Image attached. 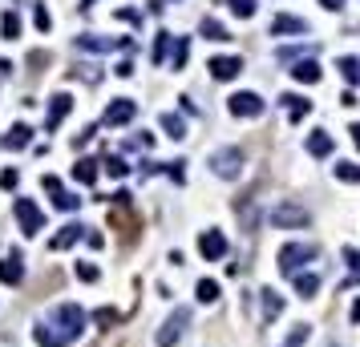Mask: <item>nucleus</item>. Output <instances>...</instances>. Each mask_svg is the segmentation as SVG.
<instances>
[{"mask_svg": "<svg viewBox=\"0 0 360 347\" xmlns=\"http://www.w3.org/2000/svg\"><path fill=\"white\" fill-rule=\"evenodd\" d=\"M53 323H61L57 331H61L69 344H77V339H81V331H85V311H81L77 303H61V307L53 311Z\"/></svg>", "mask_w": 360, "mask_h": 347, "instance_id": "nucleus-1", "label": "nucleus"}, {"mask_svg": "<svg viewBox=\"0 0 360 347\" xmlns=\"http://www.w3.org/2000/svg\"><path fill=\"white\" fill-rule=\"evenodd\" d=\"M312 258H316L312 242H288V247L280 251V271H284V275H295V271H300L304 263H312Z\"/></svg>", "mask_w": 360, "mask_h": 347, "instance_id": "nucleus-2", "label": "nucleus"}, {"mask_svg": "<svg viewBox=\"0 0 360 347\" xmlns=\"http://www.w3.org/2000/svg\"><path fill=\"white\" fill-rule=\"evenodd\" d=\"M187 323H191V307H174V315H170L166 323H162V331H158V347H174L182 339Z\"/></svg>", "mask_w": 360, "mask_h": 347, "instance_id": "nucleus-3", "label": "nucleus"}, {"mask_svg": "<svg viewBox=\"0 0 360 347\" xmlns=\"http://www.w3.org/2000/svg\"><path fill=\"white\" fill-rule=\"evenodd\" d=\"M17 222H21V231L33 238L37 231H45V210L37 206V202H28V198H17Z\"/></svg>", "mask_w": 360, "mask_h": 347, "instance_id": "nucleus-4", "label": "nucleus"}, {"mask_svg": "<svg viewBox=\"0 0 360 347\" xmlns=\"http://www.w3.org/2000/svg\"><path fill=\"white\" fill-rule=\"evenodd\" d=\"M211 166H215L218 178H239L243 174V154L239 150H218L215 158H211Z\"/></svg>", "mask_w": 360, "mask_h": 347, "instance_id": "nucleus-5", "label": "nucleus"}, {"mask_svg": "<svg viewBox=\"0 0 360 347\" xmlns=\"http://www.w3.org/2000/svg\"><path fill=\"white\" fill-rule=\"evenodd\" d=\"M227 109L235 117H259L264 114V97H259V93H235V97L227 101Z\"/></svg>", "mask_w": 360, "mask_h": 347, "instance_id": "nucleus-6", "label": "nucleus"}, {"mask_svg": "<svg viewBox=\"0 0 360 347\" xmlns=\"http://www.w3.org/2000/svg\"><path fill=\"white\" fill-rule=\"evenodd\" d=\"M271 222L275 226H308V210L291 206V202H280V206L271 210Z\"/></svg>", "mask_w": 360, "mask_h": 347, "instance_id": "nucleus-7", "label": "nucleus"}, {"mask_svg": "<svg viewBox=\"0 0 360 347\" xmlns=\"http://www.w3.org/2000/svg\"><path fill=\"white\" fill-rule=\"evenodd\" d=\"M198 255L207 258V263H215V258L227 255V238H223V231H203V238H198Z\"/></svg>", "mask_w": 360, "mask_h": 347, "instance_id": "nucleus-8", "label": "nucleus"}, {"mask_svg": "<svg viewBox=\"0 0 360 347\" xmlns=\"http://www.w3.org/2000/svg\"><path fill=\"white\" fill-rule=\"evenodd\" d=\"M138 114V105L130 101V97H114V105L105 109V117H101V125H126L130 117Z\"/></svg>", "mask_w": 360, "mask_h": 347, "instance_id": "nucleus-9", "label": "nucleus"}, {"mask_svg": "<svg viewBox=\"0 0 360 347\" xmlns=\"http://www.w3.org/2000/svg\"><path fill=\"white\" fill-rule=\"evenodd\" d=\"M207 69H211V77H218V81H231V77H239L243 73V61L239 57H215Z\"/></svg>", "mask_w": 360, "mask_h": 347, "instance_id": "nucleus-10", "label": "nucleus"}, {"mask_svg": "<svg viewBox=\"0 0 360 347\" xmlns=\"http://www.w3.org/2000/svg\"><path fill=\"white\" fill-rule=\"evenodd\" d=\"M33 339H37L41 347H69V339H65L53 323H37V327H33Z\"/></svg>", "mask_w": 360, "mask_h": 347, "instance_id": "nucleus-11", "label": "nucleus"}, {"mask_svg": "<svg viewBox=\"0 0 360 347\" xmlns=\"http://www.w3.org/2000/svg\"><path fill=\"white\" fill-rule=\"evenodd\" d=\"M332 145H336V141H332V134H328V130H316V134H308V154H312V158H328V154H332Z\"/></svg>", "mask_w": 360, "mask_h": 347, "instance_id": "nucleus-12", "label": "nucleus"}, {"mask_svg": "<svg viewBox=\"0 0 360 347\" xmlns=\"http://www.w3.org/2000/svg\"><path fill=\"white\" fill-rule=\"evenodd\" d=\"M24 278V267H21V258L17 255H8L4 263H0V283H8V287H17Z\"/></svg>", "mask_w": 360, "mask_h": 347, "instance_id": "nucleus-13", "label": "nucleus"}, {"mask_svg": "<svg viewBox=\"0 0 360 347\" xmlns=\"http://www.w3.org/2000/svg\"><path fill=\"white\" fill-rule=\"evenodd\" d=\"M284 105H288V121H304V117L312 114V101L308 97H295V93L284 97Z\"/></svg>", "mask_w": 360, "mask_h": 347, "instance_id": "nucleus-14", "label": "nucleus"}, {"mask_svg": "<svg viewBox=\"0 0 360 347\" xmlns=\"http://www.w3.org/2000/svg\"><path fill=\"white\" fill-rule=\"evenodd\" d=\"M28 138H33L28 125H12V130L0 138V150H21V145H28Z\"/></svg>", "mask_w": 360, "mask_h": 347, "instance_id": "nucleus-15", "label": "nucleus"}, {"mask_svg": "<svg viewBox=\"0 0 360 347\" xmlns=\"http://www.w3.org/2000/svg\"><path fill=\"white\" fill-rule=\"evenodd\" d=\"M77 238H85V226H77V222H69V226H65V231L57 234V238H53L49 247H53V251H69V247L77 242Z\"/></svg>", "mask_w": 360, "mask_h": 347, "instance_id": "nucleus-16", "label": "nucleus"}, {"mask_svg": "<svg viewBox=\"0 0 360 347\" xmlns=\"http://www.w3.org/2000/svg\"><path fill=\"white\" fill-rule=\"evenodd\" d=\"M284 33H308V21H300V17H275L271 21V37H284Z\"/></svg>", "mask_w": 360, "mask_h": 347, "instance_id": "nucleus-17", "label": "nucleus"}, {"mask_svg": "<svg viewBox=\"0 0 360 347\" xmlns=\"http://www.w3.org/2000/svg\"><path fill=\"white\" fill-rule=\"evenodd\" d=\"M295 291H300V299H312L316 291H320V275H312V271H308V275H304V271H295Z\"/></svg>", "mask_w": 360, "mask_h": 347, "instance_id": "nucleus-18", "label": "nucleus"}, {"mask_svg": "<svg viewBox=\"0 0 360 347\" xmlns=\"http://www.w3.org/2000/svg\"><path fill=\"white\" fill-rule=\"evenodd\" d=\"M69 109H73V101L65 97V93H57V97H53V105H49V130H57V125H61V117L69 114Z\"/></svg>", "mask_w": 360, "mask_h": 347, "instance_id": "nucleus-19", "label": "nucleus"}, {"mask_svg": "<svg viewBox=\"0 0 360 347\" xmlns=\"http://www.w3.org/2000/svg\"><path fill=\"white\" fill-rule=\"evenodd\" d=\"M291 77H295L300 85H316V81H320V65H316V61H295Z\"/></svg>", "mask_w": 360, "mask_h": 347, "instance_id": "nucleus-20", "label": "nucleus"}, {"mask_svg": "<svg viewBox=\"0 0 360 347\" xmlns=\"http://www.w3.org/2000/svg\"><path fill=\"white\" fill-rule=\"evenodd\" d=\"M73 178L77 182H97V162L94 158H81V162L73 166Z\"/></svg>", "mask_w": 360, "mask_h": 347, "instance_id": "nucleus-21", "label": "nucleus"}, {"mask_svg": "<svg viewBox=\"0 0 360 347\" xmlns=\"http://www.w3.org/2000/svg\"><path fill=\"white\" fill-rule=\"evenodd\" d=\"M162 130H166L174 141L187 138V125H182V117H178V114H162Z\"/></svg>", "mask_w": 360, "mask_h": 347, "instance_id": "nucleus-22", "label": "nucleus"}, {"mask_svg": "<svg viewBox=\"0 0 360 347\" xmlns=\"http://www.w3.org/2000/svg\"><path fill=\"white\" fill-rule=\"evenodd\" d=\"M340 73H344L348 85H360V61L357 57H340Z\"/></svg>", "mask_w": 360, "mask_h": 347, "instance_id": "nucleus-23", "label": "nucleus"}, {"mask_svg": "<svg viewBox=\"0 0 360 347\" xmlns=\"http://www.w3.org/2000/svg\"><path fill=\"white\" fill-rule=\"evenodd\" d=\"M194 291H198V303H215L218 299V283H215V278H198Z\"/></svg>", "mask_w": 360, "mask_h": 347, "instance_id": "nucleus-24", "label": "nucleus"}, {"mask_svg": "<svg viewBox=\"0 0 360 347\" xmlns=\"http://www.w3.org/2000/svg\"><path fill=\"white\" fill-rule=\"evenodd\" d=\"M203 37H207V41H231V33H227L218 21H211V17L203 21Z\"/></svg>", "mask_w": 360, "mask_h": 347, "instance_id": "nucleus-25", "label": "nucleus"}, {"mask_svg": "<svg viewBox=\"0 0 360 347\" xmlns=\"http://www.w3.org/2000/svg\"><path fill=\"white\" fill-rule=\"evenodd\" d=\"M53 206H57V210H77V206H81V198L69 194V190H53Z\"/></svg>", "mask_w": 360, "mask_h": 347, "instance_id": "nucleus-26", "label": "nucleus"}, {"mask_svg": "<svg viewBox=\"0 0 360 347\" xmlns=\"http://www.w3.org/2000/svg\"><path fill=\"white\" fill-rule=\"evenodd\" d=\"M280 311H284V299H280V295L267 287V291H264V315H267V319H275Z\"/></svg>", "mask_w": 360, "mask_h": 347, "instance_id": "nucleus-27", "label": "nucleus"}, {"mask_svg": "<svg viewBox=\"0 0 360 347\" xmlns=\"http://www.w3.org/2000/svg\"><path fill=\"white\" fill-rule=\"evenodd\" d=\"M336 178L340 182H360V166L357 162H336Z\"/></svg>", "mask_w": 360, "mask_h": 347, "instance_id": "nucleus-28", "label": "nucleus"}, {"mask_svg": "<svg viewBox=\"0 0 360 347\" xmlns=\"http://www.w3.org/2000/svg\"><path fill=\"white\" fill-rule=\"evenodd\" d=\"M308 339H312V327H308V323H295V331L288 335V344H284V347H300V344H308Z\"/></svg>", "mask_w": 360, "mask_h": 347, "instance_id": "nucleus-29", "label": "nucleus"}, {"mask_svg": "<svg viewBox=\"0 0 360 347\" xmlns=\"http://www.w3.org/2000/svg\"><path fill=\"white\" fill-rule=\"evenodd\" d=\"M77 278H81V283H97V278H101V271H97L94 263H77Z\"/></svg>", "mask_w": 360, "mask_h": 347, "instance_id": "nucleus-30", "label": "nucleus"}, {"mask_svg": "<svg viewBox=\"0 0 360 347\" xmlns=\"http://www.w3.org/2000/svg\"><path fill=\"white\" fill-rule=\"evenodd\" d=\"M231 12H235V17H243V21H247V17H251V12H255V0H231Z\"/></svg>", "mask_w": 360, "mask_h": 347, "instance_id": "nucleus-31", "label": "nucleus"}, {"mask_svg": "<svg viewBox=\"0 0 360 347\" xmlns=\"http://www.w3.org/2000/svg\"><path fill=\"white\" fill-rule=\"evenodd\" d=\"M105 170H110L114 178H126V170H130V166L121 162V158H110V162H105Z\"/></svg>", "mask_w": 360, "mask_h": 347, "instance_id": "nucleus-32", "label": "nucleus"}, {"mask_svg": "<svg viewBox=\"0 0 360 347\" xmlns=\"http://www.w3.org/2000/svg\"><path fill=\"white\" fill-rule=\"evenodd\" d=\"M344 263H348V267H352V271L360 275V251H352V247H344Z\"/></svg>", "mask_w": 360, "mask_h": 347, "instance_id": "nucleus-33", "label": "nucleus"}, {"mask_svg": "<svg viewBox=\"0 0 360 347\" xmlns=\"http://www.w3.org/2000/svg\"><path fill=\"white\" fill-rule=\"evenodd\" d=\"M4 37H8V41L17 37V17H12V12H4Z\"/></svg>", "mask_w": 360, "mask_h": 347, "instance_id": "nucleus-34", "label": "nucleus"}, {"mask_svg": "<svg viewBox=\"0 0 360 347\" xmlns=\"http://www.w3.org/2000/svg\"><path fill=\"white\" fill-rule=\"evenodd\" d=\"M0 186L12 190V186H17V170H4V174H0Z\"/></svg>", "mask_w": 360, "mask_h": 347, "instance_id": "nucleus-35", "label": "nucleus"}, {"mask_svg": "<svg viewBox=\"0 0 360 347\" xmlns=\"http://www.w3.org/2000/svg\"><path fill=\"white\" fill-rule=\"evenodd\" d=\"M320 4H324L328 12H336V8H344V0H320Z\"/></svg>", "mask_w": 360, "mask_h": 347, "instance_id": "nucleus-36", "label": "nucleus"}, {"mask_svg": "<svg viewBox=\"0 0 360 347\" xmlns=\"http://www.w3.org/2000/svg\"><path fill=\"white\" fill-rule=\"evenodd\" d=\"M352 323H360V299L352 303Z\"/></svg>", "mask_w": 360, "mask_h": 347, "instance_id": "nucleus-37", "label": "nucleus"}, {"mask_svg": "<svg viewBox=\"0 0 360 347\" xmlns=\"http://www.w3.org/2000/svg\"><path fill=\"white\" fill-rule=\"evenodd\" d=\"M352 141H357V150H360V121L352 125Z\"/></svg>", "mask_w": 360, "mask_h": 347, "instance_id": "nucleus-38", "label": "nucleus"}]
</instances>
